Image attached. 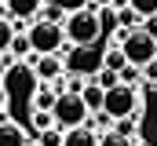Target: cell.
I'll use <instances>...</instances> for the list:
<instances>
[{
  "mask_svg": "<svg viewBox=\"0 0 157 146\" xmlns=\"http://www.w3.org/2000/svg\"><path fill=\"white\" fill-rule=\"evenodd\" d=\"M102 29V18H99V7H77L66 15V40L73 48H95Z\"/></svg>",
  "mask_w": 157,
  "mask_h": 146,
  "instance_id": "1",
  "label": "cell"
},
{
  "mask_svg": "<svg viewBox=\"0 0 157 146\" xmlns=\"http://www.w3.org/2000/svg\"><path fill=\"white\" fill-rule=\"evenodd\" d=\"M26 33H29V40H33V51H37V55H59L62 44H70V40H66V22L37 18Z\"/></svg>",
  "mask_w": 157,
  "mask_h": 146,
  "instance_id": "2",
  "label": "cell"
},
{
  "mask_svg": "<svg viewBox=\"0 0 157 146\" xmlns=\"http://www.w3.org/2000/svg\"><path fill=\"white\" fill-rule=\"evenodd\" d=\"M51 113H55V124H59L62 132L88 124V117H91V110H88V102H84V95H77V91H62Z\"/></svg>",
  "mask_w": 157,
  "mask_h": 146,
  "instance_id": "3",
  "label": "cell"
},
{
  "mask_svg": "<svg viewBox=\"0 0 157 146\" xmlns=\"http://www.w3.org/2000/svg\"><path fill=\"white\" fill-rule=\"evenodd\" d=\"M102 113H110L113 121L135 117L139 113V91L132 84H124V80H121L117 88H106V106H102Z\"/></svg>",
  "mask_w": 157,
  "mask_h": 146,
  "instance_id": "4",
  "label": "cell"
},
{
  "mask_svg": "<svg viewBox=\"0 0 157 146\" xmlns=\"http://www.w3.org/2000/svg\"><path fill=\"white\" fill-rule=\"evenodd\" d=\"M121 48H124V55H128V66H139V70L150 66L157 59V40L146 33V29H128V36H124Z\"/></svg>",
  "mask_w": 157,
  "mask_h": 146,
  "instance_id": "5",
  "label": "cell"
},
{
  "mask_svg": "<svg viewBox=\"0 0 157 146\" xmlns=\"http://www.w3.org/2000/svg\"><path fill=\"white\" fill-rule=\"evenodd\" d=\"M29 70L40 84H59L66 77V59L62 55H33L29 59Z\"/></svg>",
  "mask_w": 157,
  "mask_h": 146,
  "instance_id": "6",
  "label": "cell"
},
{
  "mask_svg": "<svg viewBox=\"0 0 157 146\" xmlns=\"http://www.w3.org/2000/svg\"><path fill=\"white\" fill-rule=\"evenodd\" d=\"M66 70L70 73H80V77H95V73L102 70V55H95V48H70V55H66Z\"/></svg>",
  "mask_w": 157,
  "mask_h": 146,
  "instance_id": "7",
  "label": "cell"
},
{
  "mask_svg": "<svg viewBox=\"0 0 157 146\" xmlns=\"http://www.w3.org/2000/svg\"><path fill=\"white\" fill-rule=\"evenodd\" d=\"M4 4H7V11H11L15 22H37L40 7H44V0H4Z\"/></svg>",
  "mask_w": 157,
  "mask_h": 146,
  "instance_id": "8",
  "label": "cell"
},
{
  "mask_svg": "<svg viewBox=\"0 0 157 146\" xmlns=\"http://www.w3.org/2000/svg\"><path fill=\"white\" fill-rule=\"evenodd\" d=\"M55 102H59V88L55 84H40L33 88V99H29V110H40V113H51L55 110Z\"/></svg>",
  "mask_w": 157,
  "mask_h": 146,
  "instance_id": "9",
  "label": "cell"
},
{
  "mask_svg": "<svg viewBox=\"0 0 157 146\" xmlns=\"http://www.w3.org/2000/svg\"><path fill=\"white\" fill-rule=\"evenodd\" d=\"M0 146H29L26 128L15 124V121H4V124H0Z\"/></svg>",
  "mask_w": 157,
  "mask_h": 146,
  "instance_id": "10",
  "label": "cell"
},
{
  "mask_svg": "<svg viewBox=\"0 0 157 146\" xmlns=\"http://www.w3.org/2000/svg\"><path fill=\"white\" fill-rule=\"evenodd\" d=\"M62 146H99V132L91 124H80V128H70L66 132V143Z\"/></svg>",
  "mask_w": 157,
  "mask_h": 146,
  "instance_id": "11",
  "label": "cell"
},
{
  "mask_svg": "<svg viewBox=\"0 0 157 146\" xmlns=\"http://www.w3.org/2000/svg\"><path fill=\"white\" fill-rule=\"evenodd\" d=\"M80 95H84V102H88V110H91V113H102V106H106V88H102L95 77L88 80V88H84Z\"/></svg>",
  "mask_w": 157,
  "mask_h": 146,
  "instance_id": "12",
  "label": "cell"
},
{
  "mask_svg": "<svg viewBox=\"0 0 157 146\" xmlns=\"http://www.w3.org/2000/svg\"><path fill=\"white\" fill-rule=\"evenodd\" d=\"M102 66L106 70H128V55H124V48H117V44H110V51L102 55Z\"/></svg>",
  "mask_w": 157,
  "mask_h": 146,
  "instance_id": "13",
  "label": "cell"
},
{
  "mask_svg": "<svg viewBox=\"0 0 157 146\" xmlns=\"http://www.w3.org/2000/svg\"><path fill=\"white\" fill-rule=\"evenodd\" d=\"M15 36H18V29H15V22H0V55H7V51H11Z\"/></svg>",
  "mask_w": 157,
  "mask_h": 146,
  "instance_id": "14",
  "label": "cell"
},
{
  "mask_svg": "<svg viewBox=\"0 0 157 146\" xmlns=\"http://www.w3.org/2000/svg\"><path fill=\"white\" fill-rule=\"evenodd\" d=\"M37 143L40 146H62V143H66V132H62V128H48V132L37 135Z\"/></svg>",
  "mask_w": 157,
  "mask_h": 146,
  "instance_id": "15",
  "label": "cell"
},
{
  "mask_svg": "<svg viewBox=\"0 0 157 146\" xmlns=\"http://www.w3.org/2000/svg\"><path fill=\"white\" fill-rule=\"evenodd\" d=\"M33 128H37V132L59 128V124H55V113H40V110H33Z\"/></svg>",
  "mask_w": 157,
  "mask_h": 146,
  "instance_id": "16",
  "label": "cell"
},
{
  "mask_svg": "<svg viewBox=\"0 0 157 146\" xmlns=\"http://www.w3.org/2000/svg\"><path fill=\"white\" fill-rule=\"evenodd\" d=\"M95 80H99L102 88H117V84H121V73H117V70H106V66H102V70L95 73Z\"/></svg>",
  "mask_w": 157,
  "mask_h": 146,
  "instance_id": "17",
  "label": "cell"
},
{
  "mask_svg": "<svg viewBox=\"0 0 157 146\" xmlns=\"http://www.w3.org/2000/svg\"><path fill=\"white\" fill-rule=\"evenodd\" d=\"M128 4H132V7H135V11H139L143 18H150V15H157V0H128Z\"/></svg>",
  "mask_w": 157,
  "mask_h": 146,
  "instance_id": "18",
  "label": "cell"
},
{
  "mask_svg": "<svg viewBox=\"0 0 157 146\" xmlns=\"http://www.w3.org/2000/svg\"><path fill=\"white\" fill-rule=\"evenodd\" d=\"M132 132H135V117H124V121H117V128H113L117 139H128Z\"/></svg>",
  "mask_w": 157,
  "mask_h": 146,
  "instance_id": "19",
  "label": "cell"
},
{
  "mask_svg": "<svg viewBox=\"0 0 157 146\" xmlns=\"http://www.w3.org/2000/svg\"><path fill=\"white\" fill-rule=\"evenodd\" d=\"M139 77H143V70H139V66H128V70H121V80H124V84H132V88H135V80H139Z\"/></svg>",
  "mask_w": 157,
  "mask_h": 146,
  "instance_id": "20",
  "label": "cell"
},
{
  "mask_svg": "<svg viewBox=\"0 0 157 146\" xmlns=\"http://www.w3.org/2000/svg\"><path fill=\"white\" fill-rule=\"evenodd\" d=\"M40 18H48V22H62V7H40Z\"/></svg>",
  "mask_w": 157,
  "mask_h": 146,
  "instance_id": "21",
  "label": "cell"
},
{
  "mask_svg": "<svg viewBox=\"0 0 157 146\" xmlns=\"http://www.w3.org/2000/svg\"><path fill=\"white\" fill-rule=\"evenodd\" d=\"M11 66H15V55L7 51V55H0V84H4V77L11 73Z\"/></svg>",
  "mask_w": 157,
  "mask_h": 146,
  "instance_id": "22",
  "label": "cell"
},
{
  "mask_svg": "<svg viewBox=\"0 0 157 146\" xmlns=\"http://www.w3.org/2000/svg\"><path fill=\"white\" fill-rule=\"evenodd\" d=\"M143 80H146V84H154V88H157V59L150 62V66H143Z\"/></svg>",
  "mask_w": 157,
  "mask_h": 146,
  "instance_id": "23",
  "label": "cell"
},
{
  "mask_svg": "<svg viewBox=\"0 0 157 146\" xmlns=\"http://www.w3.org/2000/svg\"><path fill=\"white\" fill-rule=\"evenodd\" d=\"M143 29H146V33H150V36L157 40V15H150V18H143Z\"/></svg>",
  "mask_w": 157,
  "mask_h": 146,
  "instance_id": "24",
  "label": "cell"
},
{
  "mask_svg": "<svg viewBox=\"0 0 157 146\" xmlns=\"http://www.w3.org/2000/svg\"><path fill=\"white\" fill-rule=\"evenodd\" d=\"M7 106H11V95H7V88L0 84V113H7Z\"/></svg>",
  "mask_w": 157,
  "mask_h": 146,
  "instance_id": "25",
  "label": "cell"
},
{
  "mask_svg": "<svg viewBox=\"0 0 157 146\" xmlns=\"http://www.w3.org/2000/svg\"><path fill=\"white\" fill-rule=\"evenodd\" d=\"M91 7H113V0H91Z\"/></svg>",
  "mask_w": 157,
  "mask_h": 146,
  "instance_id": "26",
  "label": "cell"
},
{
  "mask_svg": "<svg viewBox=\"0 0 157 146\" xmlns=\"http://www.w3.org/2000/svg\"><path fill=\"white\" fill-rule=\"evenodd\" d=\"M29 146H40V143H29Z\"/></svg>",
  "mask_w": 157,
  "mask_h": 146,
  "instance_id": "27",
  "label": "cell"
}]
</instances>
